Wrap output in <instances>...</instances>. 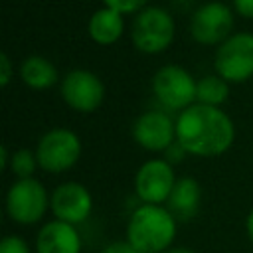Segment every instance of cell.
Segmentation results:
<instances>
[{
  "mask_svg": "<svg viewBox=\"0 0 253 253\" xmlns=\"http://www.w3.org/2000/svg\"><path fill=\"white\" fill-rule=\"evenodd\" d=\"M235 126L225 111L194 103L176 117V140L194 156H219L233 144Z\"/></svg>",
  "mask_w": 253,
  "mask_h": 253,
  "instance_id": "6da1fadb",
  "label": "cell"
},
{
  "mask_svg": "<svg viewBox=\"0 0 253 253\" xmlns=\"http://www.w3.org/2000/svg\"><path fill=\"white\" fill-rule=\"evenodd\" d=\"M178 219L166 206L140 204L126 221V241L142 253H164L174 247Z\"/></svg>",
  "mask_w": 253,
  "mask_h": 253,
  "instance_id": "7a4b0ae2",
  "label": "cell"
},
{
  "mask_svg": "<svg viewBox=\"0 0 253 253\" xmlns=\"http://www.w3.org/2000/svg\"><path fill=\"white\" fill-rule=\"evenodd\" d=\"M176 34V24L172 12L162 6H146L142 8L130 24V40L136 49L144 53H160L164 51Z\"/></svg>",
  "mask_w": 253,
  "mask_h": 253,
  "instance_id": "3957f363",
  "label": "cell"
},
{
  "mask_svg": "<svg viewBox=\"0 0 253 253\" xmlns=\"http://www.w3.org/2000/svg\"><path fill=\"white\" fill-rule=\"evenodd\" d=\"M36 156L42 170L59 174L69 168H73L81 158V138L77 132L65 126H55L45 130L38 144H36Z\"/></svg>",
  "mask_w": 253,
  "mask_h": 253,
  "instance_id": "277c9868",
  "label": "cell"
},
{
  "mask_svg": "<svg viewBox=\"0 0 253 253\" xmlns=\"http://www.w3.org/2000/svg\"><path fill=\"white\" fill-rule=\"evenodd\" d=\"M51 194L36 178L16 180L6 192V213L20 225H34L43 219L49 210Z\"/></svg>",
  "mask_w": 253,
  "mask_h": 253,
  "instance_id": "5b68a950",
  "label": "cell"
},
{
  "mask_svg": "<svg viewBox=\"0 0 253 253\" xmlns=\"http://www.w3.org/2000/svg\"><path fill=\"white\" fill-rule=\"evenodd\" d=\"M213 67L227 83H243L253 75V34L235 32L217 45Z\"/></svg>",
  "mask_w": 253,
  "mask_h": 253,
  "instance_id": "8992f818",
  "label": "cell"
},
{
  "mask_svg": "<svg viewBox=\"0 0 253 253\" xmlns=\"http://www.w3.org/2000/svg\"><path fill=\"white\" fill-rule=\"evenodd\" d=\"M196 83L198 81L188 69L176 63H166L152 75V93L166 109L184 111L196 103Z\"/></svg>",
  "mask_w": 253,
  "mask_h": 253,
  "instance_id": "52a82bcc",
  "label": "cell"
},
{
  "mask_svg": "<svg viewBox=\"0 0 253 253\" xmlns=\"http://www.w3.org/2000/svg\"><path fill=\"white\" fill-rule=\"evenodd\" d=\"M233 30V10L219 2H204L190 16V34L196 42L206 45L223 43Z\"/></svg>",
  "mask_w": 253,
  "mask_h": 253,
  "instance_id": "ba28073f",
  "label": "cell"
},
{
  "mask_svg": "<svg viewBox=\"0 0 253 253\" xmlns=\"http://www.w3.org/2000/svg\"><path fill=\"white\" fill-rule=\"evenodd\" d=\"M174 166L166 158H150L142 162L134 174V194L140 204L164 206L176 184Z\"/></svg>",
  "mask_w": 253,
  "mask_h": 253,
  "instance_id": "9c48e42d",
  "label": "cell"
},
{
  "mask_svg": "<svg viewBox=\"0 0 253 253\" xmlns=\"http://www.w3.org/2000/svg\"><path fill=\"white\" fill-rule=\"evenodd\" d=\"M59 91L63 101L79 113H93L105 99V85L101 77L89 69L67 71L61 79Z\"/></svg>",
  "mask_w": 253,
  "mask_h": 253,
  "instance_id": "30bf717a",
  "label": "cell"
},
{
  "mask_svg": "<svg viewBox=\"0 0 253 253\" xmlns=\"http://www.w3.org/2000/svg\"><path fill=\"white\" fill-rule=\"evenodd\" d=\"M132 138L144 150L164 152L176 140V121L166 111H144L132 123Z\"/></svg>",
  "mask_w": 253,
  "mask_h": 253,
  "instance_id": "8fae6325",
  "label": "cell"
},
{
  "mask_svg": "<svg viewBox=\"0 0 253 253\" xmlns=\"http://www.w3.org/2000/svg\"><path fill=\"white\" fill-rule=\"evenodd\" d=\"M49 210L53 213V219L77 227L79 223L89 219L93 211V196L79 182H63L51 192Z\"/></svg>",
  "mask_w": 253,
  "mask_h": 253,
  "instance_id": "7c38bea8",
  "label": "cell"
},
{
  "mask_svg": "<svg viewBox=\"0 0 253 253\" xmlns=\"http://www.w3.org/2000/svg\"><path fill=\"white\" fill-rule=\"evenodd\" d=\"M34 245L36 253H81V235L75 225L51 219L40 227Z\"/></svg>",
  "mask_w": 253,
  "mask_h": 253,
  "instance_id": "4fadbf2b",
  "label": "cell"
},
{
  "mask_svg": "<svg viewBox=\"0 0 253 253\" xmlns=\"http://www.w3.org/2000/svg\"><path fill=\"white\" fill-rule=\"evenodd\" d=\"M200 202H202V188H200L198 180L192 176H182L176 180L174 190L164 206L170 210V213L176 219L186 221L198 213Z\"/></svg>",
  "mask_w": 253,
  "mask_h": 253,
  "instance_id": "5bb4252c",
  "label": "cell"
},
{
  "mask_svg": "<svg viewBox=\"0 0 253 253\" xmlns=\"http://www.w3.org/2000/svg\"><path fill=\"white\" fill-rule=\"evenodd\" d=\"M87 32H89V38L101 45L113 43L125 32V18L121 12L103 6L91 14L87 22Z\"/></svg>",
  "mask_w": 253,
  "mask_h": 253,
  "instance_id": "9a60e30c",
  "label": "cell"
},
{
  "mask_svg": "<svg viewBox=\"0 0 253 253\" xmlns=\"http://www.w3.org/2000/svg\"><path fill=\"white\" fill-rule=\"evenodd\" d=\"M20 77L32 89H47L57 81V67L43 55H28L20 63Z\"/></svg>",
  "mask_w": 253,
  "mask_h": 253,
  "instance_id": "2e32d148",
  "label": "cell"
},
{
  "mask_svg": "<svg viewBox=\"0 0 253 253\" xmlns=\"http://www.w3.org/2000/svg\"><path fill=\"white\" fill-rule=\"evenodd\" d=\"M227 95H229V85L217 73L204 75L196 83V103L219 107L221 103L227 101Z\"/></svg>",
  "mask_w": 253,
  "mask_h": 253,
  "instance_id": "e0dca14e",
  "label": "cell"
},
{
  "mask_svg": "<svg viewBox=\"0 0 253 253\" xmlns=\"http://www.w3.org/2000/svg\"><path fill=\"white\" fill-rule=\"evenodd\" d=\"M38 166L40 164H38L36 152H32L30 148H18L10 156L8 170L16 176V180H26V178H34V172Z\"/></svg>",
  "mask_w": 253,
  "mask_h": 253,
  "instance_id": "ac0fdd59",
  "label": "cell"
},
{
  "mask_svg": "<svg viewBox=\"0 0 253 253\" xmlns=\"http://www.w3.org/2000/svg\"><path fill=\"white\" fill-rule=\"evenodd\" d=\"M107 8H113L117 12L125 14H138L142 8H146L148 0H103Z\"/></svg>",
  "mask_w": 253,
  "mask_h": 253,
  "instance_id": "d6986e66",
  "label": "cell"
},
{
  "mask_svg": "<svg viewBox=\"0 0 253 253\" xmlns=\"http://www.w3.org/2000/svg\"><path fill=\"white\" fill-rule=\"evenodd\" d=\"M0 253H32V249L24 237L12 233L0 241Z\"/></svg>",
  "mask_w": 253,
  "mask_h": 253,
  "instance_id": "ffe728a7",
  "label": "cell"
},
{
  "mask_svg": "<svg viewBox=\"0 0 253 253\" xmlns=\"http://www.w3.org/2000/svg\"><path fill=\"white\" fill-rule=\"evenodd\" d=\"M99 253H142L138 251L134 245H130L126 239H117V241H111L107 243Z\"/></svg>",
  "mask_w": 253,
  "mask_h": 253,
  "instance_id": "44dd1931",
  "label": "cell"
},
{
  "mask_svg": "<svg viewBox=\"0 0 253 253\" xmlns=\"http://www.w3.org/2000/svg\"><path fill=\"white\" fill-rule=\"evenodd\" d=\"M12 71H14V67H12V61H10V55L6 51H2L0 53V85L2 87H6L10 83Z\"/></svg>",
  "mask_w": 253,
  "mask_h": 253,
  "instance_id": "7402d4cb",
  "label": "cell"
},
{
  "mask_svg": "<svg viewBox=\"0 0 253 253\" xmlns=\"http://www.w3.org/2000/svg\"><path fill=\"white\" fill-rule=\"evenodd\" d=\"M186 154H188V152H186V148H184V146H182L178 140H174V142H172V144H170V146L164 150V158H166V160H168L172 166H174L176 162H180V160H182Z\"/></svg>",
  "mask_w": 253,
  "mask_h": 253,
  "instance_id": "603a6c76",
  "label": "cell"
},
{
  "mask_svg": "<svg viewBox=\"0 0 253 253\" xmlns=\"http://www.w3.org/2000/svg\"><path fill=\"white\" fill-rule=\"evenodd\" d=\"M233 10L243 18H253V0H233Z\"/></svg>",
  "mask_w": 253,
  "mask_h": 253,
  "instance_id": "cb8c5ba5",
  "label": "cell"
},
{
  "mask_svg": "<svg viewBox=\"0 0 253 253\" xmlns=\"http://www.w3.org/2000/svg\"><path fill=\"white\" fill-rule=\"evenodd\" d=\"M10 152H8V146L6 144H2V148H0V166L6 170L8 166H10Z\"/></svg>",
  "mask_w": 253,
  "mask_h": 253,
  "instance_id": "d4e9b609",
  "label": "cell"
},
{
  "mask_svg": "<svg viewBox=\"0 0 253 253\" xmlns=\"http://www.w3.org/2000/svg\"><path fill=\"white\" fill-rule=\"evenodd\" d=\"M172 2V6L176 8V10H180V12H186L188 8H192V4H194V0H170Z\"/></svg>",
  "mask_w": 253,
  "mask_h": 253,
  "instance_id": "484cf974",
  "label": "cell"
},
{
  "mask_svg": "<svg viewBox=\"0 0 253 253\" xmlns=\"http://www.w3.org/2000/svg\"><path fill=\"white\" fill-rule=\"evenodd\" d=\"M245 231H247V237H249V241L253 243V210L247 213V217H245Z\"/></svg>",
  "mask_w": 253,
  "mask_h": 253,
  "instance_id": "4316f807",
  "label": "cell"
},
{
  "mask_svg": "<svg viewBox=\"0 0 253 253\" xmlns=\"http://www.w3.org/2000/svg\"><path fill=\"white\" fill-rule=\"evenodd\" d=\"M164 253H196L194 249H190V247H170L168 251H164Z\"/></svg>",
  "mask_w": 253,
  "mask_h": 253,
  "instance_id": "83f0119b",
  "label": "cell"
}]
</instances>
